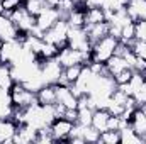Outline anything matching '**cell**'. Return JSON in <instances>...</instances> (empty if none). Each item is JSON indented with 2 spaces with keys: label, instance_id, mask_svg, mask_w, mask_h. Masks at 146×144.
I'll return each instance as SVG.
<instances>
[{
  "label": "cell",
  "instance_id": "1",
  "mask_svg": "<svg viewBox=\"0 0 146 144\" xmlns=\"http://www.w3.org/2000/svg\"><path fill=\"white\" fill-rule=\"evenodd\" d=\"M117 44H119V39H115L110 34H107L102 39H99L97 42H94V46H92V61L106 63L110 56L115 54Z\"/></svg>",
  "mask_w": 146,
  "mask_h": 144
},
{
  "label": "cell",
  "instance_id": "2",
  "mask_svg": "<svg viewBox=\"0 0 146 144\" xmlns=\"http://www.w3.org/2000/svg\"><path fill=\"white\" fill-rule=\"evenodd\" d=\"M3 15L10 17V20L17 26V29H19L21 32H31L33 27L36 26V17L31 15V14L26 10L24 3H22L21 7L14 9V10H5Z\"/></svg>",
  "mask_w": 146,
  "mask_h": 144
},
{
  "label": "cell",
  "instance_id": "3",
  "mask_svg": "<svg viewBox=\"0 0 146 144\" xmlns=\"http://www.w3.org/2000/svg\"><path fill=\"white\" fill-rule=\"evenodd\" d=\"M68 31H70V26L66 22V19H60L51 29H48L44 32L42 39L46 42H51L54 46H58L60 49L66 46V41H68Z\"/></svg>",
  "mask_w": 146,
  "mask_h": 144
},
{
  "label": "cell",
  "instance_id": "4",
  "mask_svg": "<svg viewBox=\"0 0 146 144\" xmlns=\"http://www.w3.org/2000/svg\"><path fill=\"white\" fill-rule=\"evenodd\" d=\"M10 95H12V102L14 107L17 108H27L31 105L37 104V95L34 92L27 90L22 83H14V87L10 88Z\"/></svg>",
  "mask_w": 146,
  "mask_h": 144
},
{
  "label": "cell",
  "instance_id": "5",
  "mask_svg": "<svg viewBox=\"0 0 146 144\" xmlns=\"http://www.w3.org/2000/svg\"><path fill=\"white\" fill-rule=\"evenodd\" d=\"M63 70L65 68L60 65V61L56 58H49V59L41 61V75H42L46 85H56L63 75Z\"/></svg>",
  "mask_w": 146,
  "mask_h": 144
},
{
  "label": "cell",
  "instance_id": "6",
  "mask_svg": "<svg viewBox=\"0 0 146 144\" xmlns=\"http://www.w3.org/2000/svg\"><path fill=\"white\" fill-rule=\"evenodd\" d=\"M66 46H70L73 49H80V51H92L94 44L90 42L85 27H70Z\"/></svg>",
  "mask_w": 146,
  "mask_h": 144
},
{
  "label": "cell",
  "instance_id": "7",
  "mask_svg": "<svg viewBox=\"0 0 146 144\" xmlns=\"http://www.w3.org/2000/svg\"><path fill=\"white\" fill-rule=\"evenodd\" d=\"M61 19L60 12L56 7H46L39 15H36V27L41 32H46L48 29H51L58 20Z\"/></svg>",
  "mask_w": 146,
  "mask_h": 144
},
{
  "label": "cell",
  "instance_id": "8",
  "mask_svg": "<svg viewBox=\"0 0 146 144\" xmlns=\"http://www.w3.org/2000/svg\"><path fill=\"white\" fill-rule=\"evenodd\" d=\"M73 126H75V124H73L72 120H68V119H65V117H56V119L51 122L49 131H51L54 141H68Z\"/></svg>",
  "mask_w": 146,
  "mask_h": 144
},
{
  "label": "cell",
  "instance_id": "9",
  "mask_svg": "<svg viewBox=\"0 0 146 144\" xmlns=\"http://www.w3.org/2000/svg\"><path fill=\"white\" fill-rule=\"evenodd\" d=\"M56 102L61 104L65 108L78 107V97L72 92L70 85H60V83H56Z\"/></svg>",
  "mask_w": 146,
  "mask_h": 144
},
{
  "label": "cell",
  "instance_id": "10",
  "mask_svg": "<svg viewBox=\"0 0 146 144\" xmlns=\"http://www.w3.org/2000/svg\"><path fill=\"white\" fill-rule=\"evenodd\" d=\"M19 34H21V31L10 20V17L0 14V37L3 41H14V39H19Z\"/></svg>",
  "mask_w": 146,
  "mask_h": 144
},
{
  "label": "cell",
  "instance_id": "11",
  "mask_svg": "<svg viewBox=\"0 0 146 144\" xmlns=\"http://www.w3.org/2000/svg\"><path fill=\"white\" fill-rule=\"evenodd\" d=\"M36 139H37V129H34L29 124L17 126V132L14 136V143L27 144V143H36Z\"/></svg>",
  "mask_w": 146,
  "mask_h": 144
},
{
  "label": "cell",
  "instance_id": "12",
  "mask_svg": "<svg viewBox=\"0 0 146 144\" xmlns=\"http://www.w3.org/2000/svg\"><path fill=\"white\" fill-rule=\"evenodd\" d=\"M14 102H12V95L10 90H3L0 88V119H10L14 115Z\"/></svg>",
  "mask_w": 146,
  "mask_h": 144
},
{
  "label": "cell",
  "instance_id": "13",
  "mask_svg": "<svg viewBox=\"0 0 146 144\" xmlns=\"http://www.w3.org/2000/svg\"><path fill=\"white\" fill-rule=\"evenodd\" d=\"M17 132V124L10 119H0V143H14V136Z\"/></svg>",
  "mask_w": 146,
  "mask_h": 144
},
{
  "label": "cell",
  "instance_id": "14",
  "mask_svg": "<svg viewBox=\"0 0 146 144\" xmlns=\"http://www.w3.org/2000/svg\"><path fill=\"white\" fill-rule=\"evenodd\" d=\"M126 10L134 22L146 19V0H129L126 5Z\"/></svg>",
  "mask_w": 146,
  "mask_h": 144
},
{
  "label": "cell",
  "instance_id": "15",
  "mask_svg": "<svg viewBox=\"0 0 146 144\" xmlns=\"http://www.w3.org/2000/svg\"><path fill=\"white\" fill-rule=\"evenodd\" d=\"M87 34H88V39L90 42H97L99 39L106 37L109 34V22L104 20V22H99V24H92V26H87Z\"/></svg>",
  "mask_w": 146,
  "mask_h": 144
},
{
  "label": "cell",
  "instance_id": "16",
  "mask_svg": "<svg viewBox=\"0 0 146 144\" xmlns=\"http://www.w3.org/2000/svg\"><path fill=\"white\" fill-rule=\"evenodd\" d=\"M129 126L133 127V131H136L139 136H145L146 134V115L145 112L139 107L134 108L131 119H129Z\"/></svg>",
  "mask_w": 146,
  "mask_h": 144
},
{
  "label": "cell",
  "instance_id": "17",
  "mask_svg": "<svg viewBox=\"0 0 146 144\" xmlns=\"http://www.w3.org/2000/svg\"><path fill=\"white\" fill-rule=\"evenodd\" d=\"M37 95V102L41 105H54L56 104V85H44Z\"/></svg>",
  "mask_w": 146,
  "mask_h": 144
},
{
  "label": "cell",
  "instance_id": "18",
  "mask_svg": "<svg viewBox=\"0 0 146 144\" xmlns=\"http://www.w3.org/2000/svg\"><path fill=\"white\" fill-rule=\"evenodd\" d=\"M109 117H110V114L107 108H95L94 110V117H92V126L99 132H104V131H107Z\"/></svg>",
  "mask_w": 146,
  "mask_h": 144
},
{
  "label": "cell",
  "instance_id": "19",
  "mask_svg": "<svg viewBox=\"0 0 146 144\" xmlns=\"http://www.w3.org/2000/svg\"><path fill=\"white\" fill-rule=\"evenodd\" d=\"M106 68H107V73H109L110 76H114V75L121 73L122 70H126V68H129V66H127V61H126L122 56L114 54V56H110L109 59L106 61Z\"/></svg>",
  "mask_w": 146,
  "mask_h": 144
},
{
  "label": "cell",
  "instance_id": "20",
  "mask_svg": "<svg viewBox=\"0 0 146 144\" xmlns=\"http://www.w3.org/2000/svg\"><path fill=\"white\" fill-rule=\"evenodd\" d=\"M106 20V12L100 7H87L85 9V27L92 24H99Z\"/></svg>",
  "mask_w": 146,
  "mask_h": 144
},
{
  "label": "cell",
  "instance_id": "21",
  "mask_svg": "<svg viewBox=\"0 0 146 144\" xmlns=\"http://www.w3.org/2000/svg\"><path fill=\"white\" fill-rule=\"evenodd\" d=\"M119 134H121V143L122 144H141V143H145V137L139 136L136 131H133L131 126L122 127V129L119 131Z\"/></svg>",
  "mask_w": 146,
  "mask_h": 144
},
{
  "label": "cell",
  "instance_id": "22",
  "mask_svg": "<svg viewBox=\"0 0 146 144\" xmlns=\"http://www.w3.org/2000/svg\"><path fill=\"white\" fill-rule=\"evenodd\" d=\"M15 80L12 76V70H10V65L7 63H0V88L3 90H10L14 87Z\"/></svg>",
  "mask_w": 146,
  "mask_h": 144
},
{
  "label": "cell",
  "instance_id": "23",
  "mask_svg": "<svg viewBox=\"0 0 146 144\" xmlns=\"http://www.w3.org/2000/svg\"><path fill=\"white\" fill-rule=\"evenodd\" d=\"M136 39V26H134V22H129V24H126L124 27H122V31H121V42H124V44H131L133 41Z\"/></svg>",
  "mask_w": 146,
  "mask_h": 144
},
{
  "label": "cell",
  "instance_id": "24",
  "mask_svg": "<svg viewBox=\"0 0 146 144\" xmlns=\"http://www.w3.org/2000/svg\"><path fill=\"white\" fill-rule=\"evenodd\" d=\"M24 7H26V10L31 14V15H39L48 5L44 3V0H24Z\"/></svg>",
  "mask_w": 146,
  "mask_h": 144
},
{
  "label": "cell",
  "instance_id": "25",
  "mask_svg": "<svg viewBox=\"0 0 146 144\" xmlns=\"http://www.w3.org/2000/svg\"><path fill=\"white\" fill-rule=\"evenodd\" d=\"M78 110V119L76 122L82 126H92V117H94V108L90 107H82L76 108Z\"/></svg>",
  "mask_w": 146,
  "mask_h": 144
},
{
  "label": "cell",
  "instance_id": "26",
  "mask_svg": "<svg viewBox=\"0 0 146 144\" xmlns=\"http://www.w3.org/2000/svg\"><path fill=\"white\" fill-rule=\"evenodd\" d=\"M99 141L104 144H119L121 143V134H119V131L107 129V131L100 132V139Z\"/></svg>",
  "mask_w": 146,
  "mask_h": 144
},
{
  "label": "cell",
  "instance_id": "27",
  "mask_svg": "<svg viewBox=\"0 0 146 144\" xmlns=\"http://www.w3.org/2000/svg\"><path fill=\"white\" fill-rule=\"evenodd\" d=\"M58 51H60V48H58V46H54V44H51V42H46V41H44V44H42V49H41V54H39V59H49V58H56Z\"/></svg>",
  "mask_w": 146,
  "mask_h": 144
},
{
  "label": "cell",
  "instance_id": "28",
  "mask_svg": "<svg viewBox=\"0 0 146 144\" xmlns=\"http://www.w3.org/2000/svg\"><path fill=\"white\" fill-rule=\"evenodd\" d=\"M76 7V0H60V3H58V12H60V15H61V19H66L68 17V14L72 12L73 9Z\"/></svg>",
  "mask_w": 146,
  "mask_h": 144
},
{
  "label": "cell",
  "instance_id": "29",
  "mask_svg": "<svg viewBox=\"0 0 146 144\" xmlns=\"http://www.w3.org/2000/svg\"><path fill=\"white\" fill-rule=\"evenodd\" d=\"M133 71H134V70H131V68H126V70H122L121 73L114 75L112 78H114L115 85H122V83H127V81H129V78H131V75H133Z\"/></svg>",
  "mask_w": 146,
  "mask_h": 144
},
{
  "label": "cell",
  "instance_id": "30",
  "mask_svg": "<svg viewBox=\"0 0 146 144\" xmlns=\"http://www.w3.org/2000/svg\"><path fill=\"white\" fill-rule=\"evenodd\" d=\"M134 26H136V39H138V41H145L146 42V19L136 20Z\"/></svg>",
  "mask_w": 146,
  "mask_h": 144
},
{
  "label": "cell",
  "instance_id": "31",
  "mask_svg": "<svg viewBox=\"0 0 146 144\" xmlns=\"http://www.w3.org/2000/svg\"><path fill=\"white\" fill-rule=\"evenodd\" d=\"M133 98L136 100L138 107H139V105H143V104H146V80H145V83L136 90V93L133 95Z\"/></svg>",
  "mask_w": 146,
  "mask_h": 144
},
{
  "label": "cell",
  "instance_id": "32",
  "mask_svg": "<svg viewBox=\"0 0 146 144\" xmlns=\"http://www.w3.org/2000/svg\"><path fill=\"white\" fill-rule=\"evenodd\" d=\"M24 3V0H2V5L5 10H14L17 7H21Z\"/></svg>",
  "mask_w": 146,
  "mask_h": 144
},
{
  "label": "cell",
  "instance_id": "33",
  "mask_svg": "<svg viewBox=\"0 0 146 144\" xmlns=\"http://www.w3.org/2000/svg\"><path fill=\"white\" fill-rule=\"evenodd\" d=\"M44 3H46L48 7H58L60 0H44Z\"/></svg>",
  "mask_w": 146,
  "mask_h": 144
},
{
  "label": "cell",
  "instance_id": "34",
  "mask_svg": "<svg viewBox=\"0 0 146 144\" xmlns=\"http://www.w3.org/2000/svg\"><path fill=\"white\" fill-rule=\"evenodd\" d=\"M139 108H141V110L145 112V115H146V104H143V105H139Z\"/></svg>",
  "mask_w": 146,
  "mask_h": 144
},
{
  "label": "cell",
  "instance_id": "35",
  "mask_svg": "<svg viewBox=\"0 0 146 144\" xmlns=\"http://www.w3.org/2000/svg\"><path fill=\"white\" fill-rule=\"evenodd\" d=\"M143 75H145V78H146V70H145V71H143Z\"/></svg>",
  "mask_w": 146,
  "mask_h": 144
},
{
  "label": "cell",
  "instance_id": "36",
  "mask_svg": "<svg viewBox=\"0 0 146 144\" xmlns=\"http://www.w3.org/2000/svg\"><path fill=\"white\" fill-rule=\"evenodd\" d=\"M143 137H145V143H146V134H145V136H143Z\"/></svg>",
  "mask_w": 146,
  "mask_h": 144
},
{
  "label": "cell",
  "instance_id": "37",
  "mask_svg": "<svg viewBox=\"0 0 146 144\" xmlns=\"http://www.w3.org/2000/svg\"><path fill=\"white\" fill-rule=\"evenodd\" d=\"M0 2H2V0H0Z\"/></svg>",
  "mask_w": 146,
  "mask_h": 144
}]
</instances>
